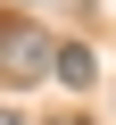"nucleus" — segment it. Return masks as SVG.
<instances>
[{"label": "nucleus", "mask_w": 116, "mask_h": 125, "mask_svg": "<svg viewBox=\"0 0 116 125\" xmlns=\"http://www.w3.org/2000/svg\"><path fill=\"white\" fill-rule=\"evenodd\" d=\"M50 75L66 83V92H91V83H99V50H91V42H58V58H50Z\"/></svg>", "instance_id": "obj_2"}, {"label": "nucleus", "mask_w": 116, "mask_h": 125, "mask_svg": "<svg viewBox=\"0 0 116 125\" xmlns=\"http://www.w3.org/2000/svg\"><path fill=\"white\" fill-rule=\"evenodd\" d=\"M25 9H33V0H25Z\"/></svg>", "instance_id": "obj_4"}, {"label": "nucleus", "mask_w": 116, "mask_h": 125, "mask_svg": "<svg viewBox=\"0 0 116 125\" xmlns=\"http://www.w3.org/2000/svg\"><path fill=\"white\" fill-rule=\"evenodd\" d=\"M0 125H25V117H17V108H0Z\"/></svg>", "instance_id": "obj_3"}, {"label": "nucleus", "mask_w": 116, "mask_h": 125, "mask_svg": "<svg viewBox=\"0 0 116 125\" xmlns=\"http://www.w3.org/2000/svg\"><path fill=\"white\" fill-rule=\"evenodd\" d=\"M50 58H58V42L41 25H8V17H0V83H41Z\"/></svg>", "instance_id": "obj_1"}]
</instances>
